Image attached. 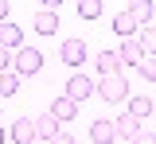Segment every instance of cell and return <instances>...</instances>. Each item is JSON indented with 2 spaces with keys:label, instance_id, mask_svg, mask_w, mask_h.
<instances>
[{
  "label": "cell",
  "instance_id": "1",
  "mask_svg": "<svg viewBox=\"0 0 156 144\" xmlns=\"http://www.w3.org/2000/svg\"><path fill=\"white\" fill-rule=\"evenodd\" d=\"M98 98L105 105H117V101H129L133 94H129V82H125V74H109V78H98Z\"/></svg>",
  "mask_w": 156,
  "mask_h": 144
},
{
  "label": "cell",
  "instance_id": "2",
  "mask_svg": "<svg viewBox=\"0 0 156 144\" xmlns=\"http://www.w3.org/2000/svg\"><path fill=\"white\" fill-rule=\"evenodd\" d=\"M12 70H20L23 78H31V74H39L43 70V51H35V47H20L16 55H12Z\"/></svg>",
  "mask_w": 156,
  "mask_h": 144
},
{
  "label": "cell",
  "instance_id": "3",
  "mask_svg": "<svg viewBox=\"0 0 156 144\" xmlns=\"http://www.w3.org/2000/svg\"><path fill=\"white\" fill-rule=\"evenodd\" d=\"M113 55L121 59V66H136V62L144 59V43H140V31H136V35H129V39H121V47H117Z\"/></svg>",
  "mask_w": 156,
  "mask_h": 144
},
{
  "label": "cell",
  "instance_id": "4",
  "mask_svg": "<svg viewBox=\"0 0 156 144\" xmlns=\"http://www.w3.org/2000/svg\"><path fill=\"white\" fill-rule=\"evenodd\" d=\"M94 90H98V82L94 78H86V74H82V70H78L74 78H70V82H66V98H70V101H86V98H94Z\"/></svg>",
  "mask_w": 156,
  "mask_h": 144
},
{
  "label": "cell",
  "instance_id": "5",
  "mask_svg": "<svg viewBox=\"0 0 156 144\" xmlns=\"http://www.w3.org/2000/svg\"><path fill=\"white\" fill-rule=\"evenodd\" d=\"M47 113H51L58 125H62V121H74V117H78V101H70V98L62 94V98H55V101L47 105Z\"/></svg>",
  "mask_w": 156,
  "mask_h": 144
},
{
  "label": "cell",
  "instance_id": "6",
  "mask_svg": "<svg viewBox=\"0 0 156 144\" xmlns=\"http://www.w3.org/2000/svg\"><path fill=\"white\" fill-rule=\"evenodd\" d=\"M125 12L136 20V27H152V20H156V4H152V0H136V4L125 8Z\"/></svg>",
  "mask_w": 156,
  "mask_h": 144
},
{
  "label": "cell",
  "instance_id": "7",
  "mask_svg": "<svg viewBox=\"0 0 156 144\" xmlns=\"http://www.w3.org/2000/svg\"><path fill=\"white\" fill-rule=\"evenodd\" d=\"M8 136L16 144H35V121H27V117H16L12 129H8Z\"/></svg>",
  "mask_w": 156,
  "mask_h": 144
},
{
  "label": "cell",
  "instance_id": "8",
  "mask_svg": "<svg viewBox=\"0 0 156 144\" xmlns=\"http://www.w3.org/2000/svg\"><path fill=\"white\" fill-rule=\"evenodd\" d=\"M90 140H94V144H113L117 140V125L109 121V117L94 121V125H90Z\"/></svg>",
  "mask_w": 156,
  "mask_h": 144
},
{
  "label": "cell",
  "instance_id": "9",
  "mask_svg": "<svg viewBox=\"0 0 156 144\" xmlns=\"http://www.w3.org/2000/svg\"><path fill=\"white\" fill-rule=\"evenodd\" d=\"M58 55H62L66 66H82V62H86V43H82V39H66Z\"/></svg>",
  "mask_w": 156,
  "mask_h": 144
},
{
  "label": "cell",
  "instance_id": "10",
  "mask_svg": "<svg viewBox=\"0 0 156 144\" xmlns=\"http://www.w3.org/2000/svg\"><path fill=\"white\" fill-rule=\"evenodd\" d=\"M0 47H8V51H12V47L20 51V47H23V31H20V23H8V20L0 23Z\"/></svg>",
  "mask_w": 156,
  "mask_h": 144
},
{
  "label": "cell",
  "instance_id": "11",
  "mask_svg": "<svg viewBox=\"0 0 156 144\" xmlns=\"http://www.w3.org/2000/svg\"><path fill=\"white\" fill-rule=\"evenodd\" d=\"M58 132H62V125H58L51 113H39V117H35V136H43V140H55Z\"/></svg>",
  "mask_w": 156,
  "mask_h": 144
},
{
  "label": "cell",
  "instance_id": "12",
  "mask_svg": "<svg viewBox=\"0 0 156 144\" xmlns=\"http://www.w3.org/2000/svg\"><path fill=\"white\" fill-rule=\"evenodd\" d=\"M35 31H39V35H55V31H58V12L39 8V12H35Z\"/></svg>",
  "mask_w": 156,
  "mask_h": 144
},
{
  "label": "cell",
  "instance_id": "13",
  "mask_svg": "<svg viewBox=\"0 0 156 144\" xmlns=\"http://www.w3.org/2000/svg\"><path fill=\"white\" fill-rule=\"evenodd\" d=\"M121 70H125V66H121V59H117L113 51H101V55H98V74H101V78L121 74Z\"/></svg>",
  "mask_w": 156,
  "mask_h": 144
},
{
  "label": "cell",
  "instance_id": "14",
  "mask_svg": "<svg viewBox=\"0 0 156 144\" xmlns=\"http://www.w3.org/2000/svg\"><path fill=\"white\" fill-rule=\"evenodd\" d=\"M20 86H23V74L20 70H0V98H12Z\"/></svg>",
  "mask_w": 156,
  "mask_h": 144
},
{
  "label": "cell",
  "instance_id": "15",
  "mask_svg": "<svg viewBox=\"0 0 156 144\" xmlns=\"http://www.w3.org/2000/svg\"><path fill=\"white\" fill-rule=\"evenodd\" d=\"M129 117L133 121H144V117H152V98H129Z\"/></svg>",
  "mask_w": 156,
  "mask_h": 144
},
{
  "label": "cell",
  "instance_id": "16",
  "mask_svg": "<svg viewBox=\"0 0 156 144\" xmlns=\"http://www.w3.org/2000/svg\"><path fill=\"white\" fill-rule=\"evenodd\" d=\"M113 31L121 35V39H129V35H136V31H140V27H136V20L129 16V12H117V16H113Z\"/></svg>",
  "mask_w": 156,
  "mask_h": 144
},
{
  "label": "cell",
  "instance_id": "17",
  "mask_svg": "<svg viewBox=\"0 0 156 144\" xmlns=\"http://www.w3.org/2000/svg\"><path fill=\"white\" fill-rule=\"evenodd\" d=\"M117 136H121V140H133L136 132H140V121H133V117H129V113H121V117H117Z\"/></svg>",
  "mask_w": 156,
  "mask_h": 144
},
{
  "label": "cell",
  "instance_id": "18",
  "mask_svg": "<svg viewBox=\"0 0 156 144\" xmlns=\"http://www.w3.org/2000/svg\"><path fill=\"white\" fill-rule=\"evenodd\" d=\"M101 12H105L101 0H78V16L82 20H101Z\"/></svg>",
  "mask_w": 156,
  "mask_h": 144
},
{
  "label": "cell",
  "instance_id": "19",
  "mask_svg": "<svg viewBox=\"0 0 156 144\" xmlns=\"http://www.w3.org/2000/svg\"><path fill=\"white\" fill-rule=\"evenodd\" d=\"M136 70H140V78H148V82H156V55H144V59L136 62Z\"/></svg>",
  "mask_w": 156,
  "mask_h": 144
},
{
  "label": "cell",
  "instance_id": "20",
  "mask_svg": "<svg viewBox=\"0 0 156 144\" xmlns=\"http://www.w3.org/2000/svg\"><path fill=\"white\" fill-rule=\"evenodd\" d=\"M140 43H144V55H156V27H140Z\"/></svg>",
  "mask_w": 156,
  "mask_h": 144
},
{
  "label": "cell",
  "instance_id": "21",
  "mask_svg": "<svg viewBox=\"0 0 156 144\" xmlns=\"http://www.w3.org/2000/svg\"><path fill=\"white\" fill-rule=\"evenodd\" d=\"M129 144H156V132H136Z\"/></svg>",
  "mask_w": 156,
  "mask_h": 144
},
{
  "label": "cell",
  "instance_id": "22",
  "mask_svg": "<svg viewBox=\"0 0 156 144\" xmlns=\"http://www.w3.org/2000/svg\"><path fill=\"white\" fill-rule=\"evenodd\" d=\"M0 70H12V51L0 47Z\"/></svg>",
  "mask_w": 156,
  "mask_h": 144
},
{
  "label": "cell",
  "instance_id": "23",
  "mask_svg": "<svg viewBox=\"0 0 156 144\" xmlns=\"http://www.w3.org/2000/svg\"><path fill=\"white\" fill-rule=\"evenodd\" d=\"M47 144H78V140H74V136H70V132H58L55 140H47Z\"/></svg>",
  "mask_w": 156,
  "mask_h": 144
},
{
  "label": "cell",
  "instance_id": "24",
  "mask_svg": "<svg viewBox=\"0 0 156 144\" xmlns=\"http://www.w3.org/2000/svg\"><path fill=\"white\" fill-rule=\"evenodd\" d=\"M8 12H12V4H8V0H0V20H8Z\"/></svg>",
  "mask_w": 156,
  "mask_h": 144
},
{
  "label": "cell",
  "instance_id": "25",
  "mask_svg": "<svg viewBox=\"0 0 156 144\" xmlns=\"http://www.w3.org/2000/svg\"><path fill=\"white\" fill-rule=\"evenodd\" d=\"M58 4H62V0H39V8H51V12H55Z\"/></svg>",
  "mask_w": 156,
  "mask_h": 144
},
{
  "label": "cell",
  "instance_id": "26",
  "mask_svg": "<svg viewBox=\"0 0 156 144\" xmlns=\"http://www.w3.org/2000/svg\"><path fill=\"white\" fill-rule=\"evenodd\" d=\"M152 117H156V98H152Z\"/></svg>",
  "mask_w": 156,
  "mask_h": 144
},
{
  "label": "cell",
  "instance_id": "27",
  "mask_svg": "<svg viewBox=\"0 0 156 144\" xmlns=\"http://www.w3.org/2000/svg\"><path fill=\"white\" fill-rule=\"evenodd\" d=\"M0 144H4V129H0Z\"/></svg>",
  "mask_w": 156,
  "mask_h": 144
},
{
  "label": "cell",
  "instance_id": "28",
  "mask_svg": "<svg viewBox=\"0 0 156 144\" xmlns=\"http://www.w3.org/2000/svg\"><path fill=\"white\" fill-rule=\"evenodd\" d=\"M129 4H136V0H129Z\"/></svg>",
  "mask_w": 156,
  "mask_h": 144
},
{
  "label": "cell",
  "instance_id": "29",
  "mask_svg": "<svg viewBox=\"0 0 156 144\" xmlns=\"http://www.w3.org/2000/svg\"><path fill=\"white\" fill-rule=\"evenodd\" d=\"M152 27H156V20H152Z\"/></svg>",
  "mask_w": 156,
  "mask_h": 144
}]
</instances>
